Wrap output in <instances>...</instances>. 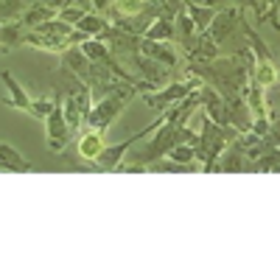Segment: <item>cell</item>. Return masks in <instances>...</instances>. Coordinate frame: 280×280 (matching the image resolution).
I'll use <instances>...</instances> for the list:
<instances>
[{"instance_id": "obj_3", "label": "cell", "mask_w": 280, "mask_h": 280, "mask_svg": "<svg viewBox=\"0 0 280 280\" xmlns=\"http://www.w3.org/2000/svg\"><path fill=\"white\" fill-rule=\"evenodd\" d=\"M118 8L126 14H134V12H140V0H118Z\"/></svg>"}, {"instance_id": "obj_2", "label": "cell", "mask_w": 280, "mask_h": 280, "mask_svg": "<svg viewBox=\"0 0 280 280\" xmlns=\"http://www.w3.org/2000/svg\"><path fill=\"white\" fill-rule=\"evenodd\" d=\"M255 76H258L260 84H269V82H274V68H272V64H258Z\"/></svg>"}, {"instance_id": "obj_1", "label": "cell", "mask_w": 280, "mask_h": 280, "mask_svg": "<svg viewBox=\"0 0 280 280\" xmlns=\"http://www.w3.org/2000/svg\"><path fill=\"white\" fill-rule=\"evenodd\" d=\"M101 138H98V134H84L82 138V143H78V152L84 154V157H87V160H96L98 154H101Z\"/></svg>"}]
</instances>
